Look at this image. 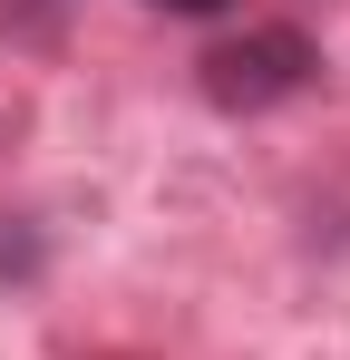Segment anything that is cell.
I'll return each mask as SVG.
<instances>
[{"label": "cell", "instance_id": "cell-2", "mask_svg": "<svg viewBox=\"0 0 350 360\" xmlns=\"http://www.w3.org/2000/svg\"><path fill=\"white\" fill-rule=\"evenodd\" d=\"M166 10H195V20H205V10H224V0H166Z\"/></svg>", "mask_w": 350, "mask_h": 360}, {"label": "cell", "instance_id": "cell-1", "mask_svg": "<svg viewBox=\"0 0 350 360\" xmlns=\"http://www.w3.org/2000/svg\"><path fill=\"white\" fill-rule=\"evenodd\" d=\"M311 68H321V49H311L292 20H263V30H243V39H224V49L205 59V98H214V108H283Z\"/></svg>", "mask_w": 350, "mask_h": 360}]
</instances>
